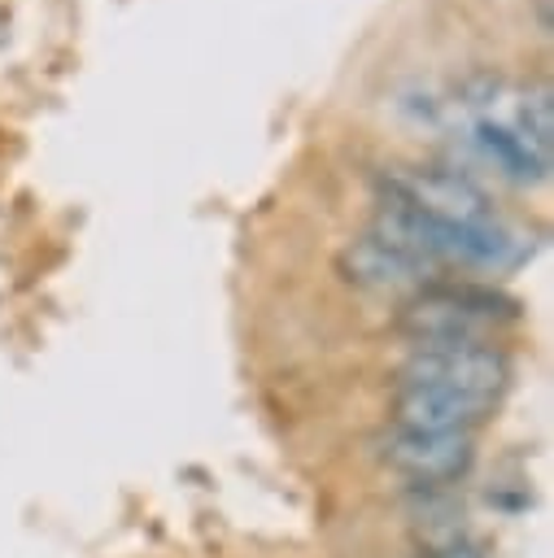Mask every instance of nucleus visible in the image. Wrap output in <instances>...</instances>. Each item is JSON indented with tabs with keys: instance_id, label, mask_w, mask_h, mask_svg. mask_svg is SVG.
<instances>
[{
	"instance_id": "6",
	"label": "nucleus",
	"mask_w": 554,
	"mask_h": 558,
	"mask_svg": "<svg viewBox=\"0 0 554 558\" xmlns=\"http://www.w3.org/2000/svg\"><path fill=\"white\" fill-rule=\"evenodd\" d=\"M388 414L393 427H410V432H471L493 414V405L432 384H397Z\"/></svg>"
},
{
	"instance_id": "7",
	"label": "nucleus",
	"mask_w": 554,
	"mask_h": 558,
	"mask_svg": "<svg viewBox=\"0 0 554 558\" xmlns=\"http://www.w3.org/2000/svg\"><path fill=\"white\" fill-rule=\"evenodd\" d=\"M340 270L349 283H358L366 292H419L432 283V270L423 262H414L406 248L388 244L375 231H366L362 240H353L340 253Z\"/></svg>"
},
{
	"instance_id": "8",
	"label": "nucleus",
	"mask_w": 554,
	"mask_h": 558,
	"mask_svg": "<svg viewBox=\"0 0 554 558\" xmlns=\"http://www.w3.org/2000/svg\"><path fill=\"white\" fill-rule=\"evenodd\" d=\"M414 558H480L471 545H458V541H436V545H427L423 554H414Z\"/></svg>"
},
{
	"instance_id": "4",
	"label": "nucleus",
	"mask_w": 554,
	"mask_h": 558,
	"mask_svg": "<svg viewBox=\"0 0 554 558\" xmlns=\"http://www.w3.org/2000/svg\"><path fill=\"white\" fill-rule=\"evenodd\" d=\"M467 105H471V113L462 122V140L489 170H497L510 183H541L550 174V148L537 144L532 135H523L510 122V113H493L480 100H458V109H467Z\"/></svg>"
},
{
	"instance_id": "3",
	"label": "nucleus",
	"mask_w": 554,
	"mask_h": 558,
	"mask_svg": "<svg viewBox=\"0 0 554 558\" xmlns=\"http://www.w3.org/2000/svg\"><path fill=\"white\" fill-rule=\"evenodd\" d=\"M380 462L388 471H397L401 480H410L414 488H445L458 484L471 462H475V440L471 432H410V427H393L375 440Z\"/></svg>"
},
{
	"instance_id": "5",
	"label": "nucleus",
	"mask_w": 554,
	"mask_h": 558,
	"mask_svg": "<svg viewBox=\"0 0 554 558\" xmlns=\"http://www.w3.org/2000/svg\"><path fill=\"white\" fill-rule=\"evenodd\" d=\"M388 196L432 214V218H445V222H484V218H497L493 201L484 196V187L475 179H467L462 170H441V166H410V170H397L388 179Z\"/></svg>"
},
{
	"instance_id": "2",
	"label": "nucleus",
	"mask_w": 554,
	"mask_h": 558,
	"mask_svg": "<svg viewBox=\"0 0 554 558\" xmlns=\"http://www.w3.org/2000/svg\"><path fill=\"white\" fill-rule=\"evenodd\" d=\"M506 379H510V362L489 340L414 344L397 371V384H432V388L475 397L484 405H497V397L506 392Z\"/></svg>"
},
{
	"instance_id": "1",
	"label": "nucleus",
	"mask_w": 554,
	"mask_h": 558,
	"mask_svg": "<svg viewBox=\"0 0 554 558\" xmlns=\"http://www.w3.org/2000/svg\"><path fill=\"white\" fill-rule=\"evenodd\" d=\"M510 305L471 283H427L410 292V301L397 314V331L410 344H454V340H484V331L506 318Z\"/></svg>"
}]
</instances>
